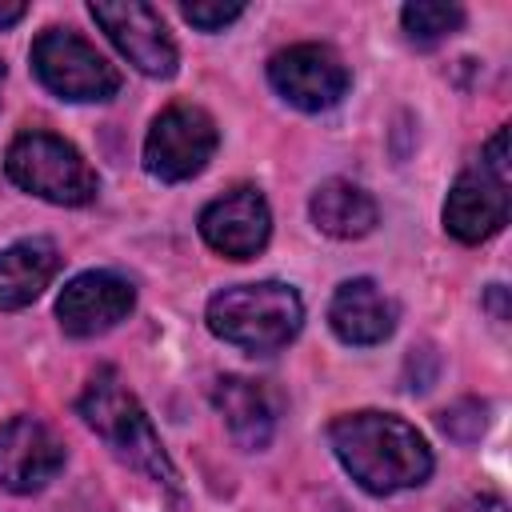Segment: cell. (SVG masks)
Here are the masks:
<instances>
[{
    "instance_id": "14",
    "label": "cell",
    "mask_w": 512,
    "mask_h": 512,
    "mask_svg": "<svg viewBox=\"0 0 512 512\" xmlns=\"http://www.w3.org/2000/svg\"><path fill=\"white\" fill-rule=\"evenodd\" d=\"M212 404L224 416L232 440L248 452L268 448L272 432H276V396L268 392V384L248 380V376H220L212 384Z\"/></svg>"
},
{
    "instance_id": "17",
    "label": "cell",
    "mask_w": 512,
    "mask_h": 512,
    "mask_svg": "<svg viewBox=\"0 0 512 512\" xmlns=\"http://www.w3.org/2000/svg\"><path fill=\"white\" fill-rule=\"evenodd\" d=\"M400 24L412 44H436L452 32L464 28V8L460 4H436V0H416L400 8Z\"/></svg>"
},
{
    "instance_id": "5",
    "label": "cell",
    "mask_w": 512,
    "mask_h": 512,
    "mask_svg": "<svg viewBox=\"0 0 512 512\" xmlns=\"http://www.w3.org/2000/svg\"><path fill=\"white\" fill-rule=\"evenodd\" d=\"M28 60L36 80L60 100L92 104V100H112L120 92L116 64L72 28H44L32 40Z\"/></svg>"
},
{
    "instance_id": "6",
    "label": "cell",
    "mask_w": 512,
    "mask_h": 512,
    "mask_svg": "<svg viewBox=\"0 0 512 512\" xmlns=\"http://www.w3.org/2000/svg\"><path fill=\"white\" fill-rule=\"evenodd\" d=\"M216 144H220V132L204 108L168 104L144 136V168L164 184H180L208 168Z\"/></svg>"
},
{
    "instance_id": "7",
    "label": "cell",
    "mask_w": 512,
    "mask_h": 512,
    "mask_svg": "<svg viewBox=\"0 0 512 512\" xmlns=\"http://www.w3.org/2000/svg\"><path fill=\"white\" fill-rule=\"evenodd\" d=\"M88 12L136 72H144L152 80H168L176 72V60H180L176 40L168 36V24L160 20V12L152 4H140V0H92Z\"/></svg>"
},
{
    "instance_id": "1",
    "label": "cell",
    "mask_w": 512,
    "mask_h": 512,
    "mask_svg": "<svg viewBox=\"0 0 512 512\" xmlns=\"http://www.w3.org/2000/svg\"><path fill=\"white\" fill-rule=\"evenodd\" d=\"M328 440L344 472L372 496H392L432 476L428 440L392 412L364 408V412L336 416L328 428Z\"/></svg>"
},
{
    "instance_id": "21",
    "label": "cell",
    "mask_w": 512,
    "mask_h": 512,
    "mask_svg": "<svg viewBox=\"0 0 512 512\" xmlns=\"http://www.w3.org/2000/svg\"><path fill=\"white\" fill-rule=\"evenodd\" d=\"M24 4H16V0H0V28H12L16 20H24Z\"/></svg>"
},
{
    "instance_id": "19",
    "label": "cell",
    "mask_w": 512,
    "mask_h": 512,
    "mask_svg": "<svg viewBox=\"0 0 512 512\" xmlns=\"http://www.w3.org/2000/svg\"><path fill=\"white\" fill-rule=\"evenodd\" d=\"M180 12H184V20L192 24V28H200V32H220V28H228L232 20H240L244 16V4H224V0H192V4H180Z\"/></svg>"
},
{
    "instance_id": "11",
    "label": "cell",
    "mask_w": 512,
    "mask_h": 512,
    "mask_svg": "<svg viewBox=\"0 0 512 512\" xmlns=\"http://www.w3.org/2000/svg\"><path fill=\"white\" fill-rule=\"evenodd\" d=\"M200 236L212 252H220L228 260H252L272 236V212H268L264 192L252 184H240V188L216 196L212 204H204Z\"/></svg>"
},
{
    "instance_id": "13",
    "label": "cell",
    "mask_w": 512,
    "mask_h": 512,
    "mask_svg": "<svg viewBox=\"0 0 512 512\" xmlns=\"http://www.w3.org/2000/svg\"><path fill=\"white\" fill-rule=\"evenodd\" d=\"M328 324L332 332L352 344V348H372V344H384L396 328V300L384 296L376 288V280L368 276H356V280H344L336 292H332V304H328Z\"/></svg>"
},
{
    "instance_id": "15",
    "label": "cell",
    "mask_w": 512,
    "mask_h": 512,
    "mask_svg": "<svg viewBox=\"0 0 512 512\" xmlns=\"http://www.w3.org/2000/svg\"><path fill=\"white\" fill-rule=\"evenodd\" d=\"M60 272V252L44 236L16 240L0 252V312L28 308Z\"/></svg>"
},
{
    "instance_id": "3",
    "label": "cell",
    "mask_w": 512,
    "mask_h": 512,
    "mask_svg": "<svg viewBox=\"0 0 512 512\" xmlns=\"http://www.w3.org/2000/svg\"><path fill=\"white\" fill-rule=\"evenodd\" d=\"M204 320H208L212 336H220L224 344L264 356V352H280L284 344L296 340V332L304 324V300L296 296V288H288L280 280L236 284L208 300Z\"/></svg>"
},
{
    "instance_id": "2",
    "label": "cell",
    "mask_w": 512,
    "mask_h": 512,
    "mask_svg": "<svg viewBox=\"0 0 512 512\" xmlns=\"http://www.w3.org/2000/svg\"><path fill=\"white\" fill-rule=\"evenodd\" d=\"M76 412L112 448L116 460H124L128 468L144 472L156 488H164L172 500H180V472H176L172 456L164 452L160 432L152 428L144 404L120 380L116 368H96L88 376V384H84V392L76 400Z\"/></svg>"
},
{
    "instance_id": "9",
    "label": "cell",
    "mask_w": 512,
    "mask_h": 512,
    "mask_svg": "<svg viewBox=\"0 0 512 512\" xmlns=\"http://www.w3.org/2000/svg\"><path fill=\"white\" fill-rule=\"evenodd\" d=\"M64 468V444L36 416H12L0 424V488L32 496L48 488Z\"/></svg>"
},
{
    "instance_id": "4",
    "label": "cell",
    "mask_w": 512,
    "mask_h": 512,
    "mask_svg": "<svg viewBox=\"0 0 512 512\" xmlns=\"http://www.w3.org/2000/svg\"><path fill=\"white\" fill-rule=\"evenodd\" d=\"M4 172L16 188H24L48 204H60V208L92 204L100 192V180H96L92 164L80 156V148L44 128H28V132L12 136L8 152H4Z\"/></svg>"
},
{
    "instance_id": "8",
    "label": "cell",
    "mask_w": 512,
    "mask_h": 512,
    "mask_svg": "<svg viewBox=\"0 0 512 512\" xmlns=\"http://www.w3.org/2000/svg\"><path fill=\"white\" fill-rule=\"evenodd\" d=\"M268 84L300 112H324L344 100L352 72L328 44H288L268 60Z\"/></svg>"
},
{
    "instance_id": "16",
    "label": "cell",
    "mask_w": 512,
    "mask_h": 512,
    "mask_svg": "<svg viewBox=\"0 0 512 512\" xmlns=\"http://www.w3.org/2000/svg\"><path fill=\"white\" fill-rule=\"evenodd\" d=\"M308 212H312V224L332 240H360L380 220L376 200L352 180H324L312 192Z\"/></svg>"
},
{
    "instance_id": "22",
    "label": "cell",
    "mask_w": 512,
    "mask_h": 512,
    "mask_svg": "<svg viewBox=\"0 0 512 512\" xmlns=\"http://www.w3.org/2000/svg\"><path fill=\"white\" fill-rule=\"evenodd\" d=\"M0 88H4V60H0Z\"/></svg>"
},
{
    "instance_id": "18",
    "label": "cell",
    "mask_w": 512,
    "mask_h": 512,
    "mask_svg": "<svg viewBox=\"0 0 512 512\" xmlns=\"http://www.w3.org/2000/svg\"><path fill=\"white\" fill-rule=\"evenodd\" d=\"M484 424H488V408H484L480 400H456L452 408L440 412V428H444L452 440H460V444L480 440Z\"/></svg>"
},
{
    "instance_id": "20",
    "label": "cell",
    "mask_w": 512,
    "mask_h": 512,
    "mask_svg": "<svg viewBox=\"0 0 512 512\" xmlns=\"http://www.w3.org/2000/svg\"><path fill=\"white\" fill-rule=\"evenodd\" d=\"M452 512H508V504L496 492H476V496H464Z\"/></svg>"
},
{
    "instance_id": "10",
    "label": "cell",
    "mask_w": 512,
    "mask_h": 512,
    "mask_svg": "<svg viewBox=\"0 0 512 512\" xmlns=\"http://www.w3.org/2000/svg\"><path fill=\"white\" fill-rule=\"evenodd\" d=\"M132 308H136V288L120 272L92 268L64 284V292L56 300V320L68 336L88 340V336H100V332L116 328L120 320H128Z\"/></svg>"
},
{
    "instance_id": "12",
    "label": "cell",
    "mask_w": 512,
    "mask_h": 512,
    "mask_svg": "<svg viewBox=\"0 0 512 512\" xmlns=\"http://www.w3.org/2000/svg\"><path fill=\"white\" fill-rule=\"evenodd\" d=\"M508 224V176L476 164L456 176L444 200V228L460 244H484Z\"/></svg>"
}]
</instances>
